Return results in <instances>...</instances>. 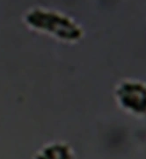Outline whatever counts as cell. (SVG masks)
Masks as SVG:
<instances>
[{
	"instance_id": "cell-3",
	"label": "cell",
	"mask_w": 146,
	"mask_h": 159,
	"mask_svg": "<svg viewBox=\"0 0 146 159\" xmlns=\"http://www.w3.org/2000/svg\"><path fill=\"white\" fill-rule=\"evenodd\" d=\"M34 159H76V154L69 143L56 141L44 144L37 150Z\"/></svg>"
},
{
	"instance_id": "cell-1",
	"label": "cell",
	"mask_w": 146,
	"mask_h": 159,
	"mask_svg": "<svg viewBox=\"0 0 146 159\" xmlns=\"http://www.w3.org/2000/svg\"><path fill=\"white\" fill-rule=\"evenodd\" d=\"M28 21L33 26L51 32L62 39L74 40L79 37V30L72 22L56 14L36 11L28 17Z\"/></svg>"
},
{
	"instance_id": "cell-2",
	"label": "cell",
	"mask_w": 146,
	"mask_h": 159,
	"mask_svg": "<svg viewBox=\"0 0 146 159\" xmlns=\"http://www.w3.org/2000/svg\"><path fill=\"white\" fill-rule=\"evenodd\" d=\"M116 97L123 108L137 114L146 113V85L135 81L122 83L116 90Z\"/></svg>"
}]
</instances>
